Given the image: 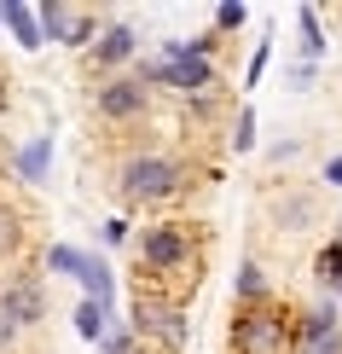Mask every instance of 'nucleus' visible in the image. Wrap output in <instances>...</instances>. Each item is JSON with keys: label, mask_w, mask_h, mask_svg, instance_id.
<instances>
[{"label": "nucleus", "mask_w": 342, "mask_h": 354, "mask_svg": "<svg viewBox=\"0 0 342 354\" xmlns=\"http://www.w3.org/2000/svg\"><path fill=\"white\" fill-rule=\"evenodd\" d=\"M336 290H342V285H336Z\"/></svg>", "instance_id": "obj_24"}, {"label": "nucleus", "mask_w": 342, "mask_h": 354, "mask_svg": "<svg viewBox=\"0 0 342 354\" xmlns=\"http://www.w3.org/2000/svg\"><path fill=\"white\" fill-rule=\"evenodd\" d=\"M47 268H53V273L82 279V285H87V297L111 308V290H116V285H111V268H105L99 256H82V250H70V244H53V250H47Z\"/></svg>", "instance_id": "obj_5"}, {"label": "nucleus", "mask_w": 342, "mask_h": 354, "mask_svg": "<svg viewBox=\"0 0 342 354\" xmlns=\"http://www.w3.org/2000/svg\"><path fill=\"white\" fill-rule=\"evenodd\" d=\"M41 35L64 41V47H82V41H99V18L87 6H41Z\"/></svg>", "instance_id": "obj_6"}, {"label": "nucleus", "mask_w": 342, "mask_h": 354, "mask_svg": "<svg viewBox=\"0 0 342 354\" xmlns=\"http://www.w3.org/2000/svg\"><path fill=\"white\" fill-rule=\"evenodd\" d=\"M261 70H267V47H256V58H249V87L261 82Z\"/></svg>", "instance_id": "obj_21"}, {"label": "nucleus", "mask_w": 342, "mask_h": 354, "mask_svg": "<svg viewBox=\"0 0 342 354\" xmlns=\"http://www.w3.org/2000/svg\"><path fill=\"white\" fill-rule=\"evenodd\" d=\"M99 111H105L111 122H133V116H145V82L140 76H116L111 87H99Z\"/></svg>", "instance_id": "obj_7"}, {"label": "nucleus", "mask_w": 342, "mask_h": 354, "mask_svg": "<svg viewBox=\"0 0 342 354\" xmlns=\"http://www.w3.org/2000/svg\"><path fill=\"white\" fill-rule=\"evenodd\" d=\"M0 111H6V82H0Z\"/></svg>", "instance_id": "obj_23"}, {"label": "nucleus", "mask_w": 342, "mask_h": 354, "mask_svg": "<svg viewBox=\"0 0 342 354\" xmlns=\"http://www.w3.org/2000/svg\"><path fill=\"white\" fill-rule=\"evenodd\" d=\"M325 180H331V186H342V157H336V163H325Z\"/></svg>", "instance_id": "obj_22"}, {"label": "nucleus", "mask_w": 342, "mask_h": 354, "mask_svg": "<svg viewBox=\"0 0 342 354\" xmlns=\"http://www.w3.org/2000/svg\"><path fill=\"white\" fill-rule=\"evenodd\" d=\"M232 145H238V151H249V145H256V116H238V134H232Z\"/></svg>", "instance_id": "obj_17"}, {"label": "nucleus", "mask_w": 342, "mask_h": 354, "mask_svg": "<svg viewBox=\"0 0 342 354\" xmlns=\"http://www.w3.org/2000/svg\"><path fill=\"white\" fill-rule=\"evenodd\" d=\"M296 343H302V326L278 302H249L232 319V354H296Z\"/></svg>", "instance_id": "obj_1"}, {"label": "nucleus", "mask_w": 342, "mask_h": 354, "mask_svg": "<svg viewBox=\"0 0 342 354\" xmlns=\"http://www.w3.org/2000/svg\"><path fill=\"white\" fill-rule=\"evenodd\" d=\"M93 58H99V64H122V58H133V29L128 24H111L105 35H99Z\"/></svg>", "instance_id": "obj_11"}, {"label": "nucleus", "mask_w": 342, "mask_h": 354, "mask_svg": "<svg viewBox=\"0 0 342 354\" xmlns=\"http://www.w3.org/2000/svg\"><path fill=\"white\" fill-rule=\"evenodd\" d=\"M105 314H111V308H105V302H93V297L76 308V331L87 337V343H105Z\"/></svg>", "instance_id": "obj_12"}, {"label": "nucleus", "mask_w": 342, "mask_h": 354, "mask_svg": "<svg viewBox=\"0 0 342 354\" xmlns=\"http://www.w3.org/2000/svg\"><path fill=\"white\" fill-rule=\"evenodd\" d=\"M0 24H6L12 35H18V47H29V53L47 47V35H41V18H35L29 6H18V0H6V6H0Z\"/></svg>", "instance_id": "obj_9"}, {"label": "nucleus", "mask_w": 342, "mask_h": 354, "mask_svg": "<svg viewBox=\"0 0 342 354\" xmlns=\"http://www.w3.org/2000/svg\"><path fill=\"white\" fill-rule=\"evenodd\" d=\"M0 308L12 314V326H35V319L47 314V297H41V285H35V279H18V285H6Z\"/></svg>", "instance_id": "obj_8"}, {"label": "nucleus", "mask_w": 342, "mask_h": 354, "mask_svg": "<svg viewBox=\"0 0 342 354\" xmlns=\"http://www.w3.org/2000/svg\"><path fill=\"white\" fill-rule=\"evenodd\" d=\"M99 232H105V244H122V239H128V221H105Z\"/></svg>", "instance_id": "obj_20"}, {"label": "nucleus", "mask_w": 342, "mask_h": 354, "mask_svg": "<svg viewBox=\"0 0 342 354\" xmlns=\"http://www.w3.org/2000/svg\"><path fill=\"white\" fill-rule=\"evenodd\" d=\"M215 24H220V29H238V24H244V6H238V0H232V6H220Z\"/></svg>", "instance_id": "obj_18"}, {"label": "nucleus", "mask_w": 342, "mask_h": 354, "mask_svg": "<svg viewBox=\"0 0 342 354\" xmlns=\"http://www.w3.org/2000/svg\"><path fill=\"white\" fill-rule=\"evenodd\" d=\"M133 337H145V343H162V354H174L186 343V319H180V308L174 302H151V297H140L133 302Z\"/></svg>", "instance_id": "obj_4"}, {"label": "nucleus", "mask_w": 342, "mask_h": 354, "mask_svg": "<svg viewBox=\"0 0 342 354\" xmlns=\"http://www.w3.org/2000/svg\"><path fill=\"white\" fill-rule=\"evenodd\" d=\"M12 163H18V180H47V163H53V140L41 134V140H29L18 157H12Z\"/></svg>", "instance_id": "obj_10"}, {"label": "nucleus", "mask_w": 342, "mask_h": 354, "mask_svg": "<svg viewBox=\"0 0 342 354\" xmlns=\"http://www.w3.org/2000/svg\"><path fill=\"white\" fill-rule=\"evenodd\" d=\"M302 53H307V58H319V53H325V35H319V12H314V6H302Z\"/></svg>", "instance_id": "obj_14"}, {"label": "nucleus", "mask_w": 342, "mask_h": 354, "mask_svg": "<svg viewBox=\"0 0 342 354\" xmlns=\"http://www.w3.org/2000/svg\"><path fill=\"white\" fill-rule=\"evenodd\" d=\"M12 343H18V326H12V314L0 308V348H12Z\"/></svg>", "instance_id": "obj_19"}, {"label": "nucleus", "mask_w": 342, "mask_h": 354, "mask_svg": "<svg viewBox=\"0 0 342 354\" xmlns=\"http://www.w3.org/2000/svg\"><path fill=\"white\" fill-rule=\"evenodd\" d=\"M314 273L325 279V285H342V239L319 250V261H314Z\"/></svg>", "instance_id": "obj_13"}, {"label": "nucleus", "mask_w": 342, "mask_h": 354, "mask_svg": "<svg viewBox=\"0 0 342 354\" xmlns=\"http://www.w3.org/2000/svg\"><path fill=\"white\" fill-rule=\"evenodd\" d=\"M18 244H23V227H18V215H6V209H0V256H12Z\"/></svg>", "instance_id": "obj_16"}, {"label": "nucleus", "mask_w": 342, "mask_h": 354, "mask_svg": "<svg viewBox=\"0 0 342 354\" xmlns=\"http://www.w3.org/2000/svg\"><path fill=\"white\" fill-rule=\"evenodd\" d=\"M122 192H128V203L174 198V192H180V169H174L169 157H133V163L122 169Z\"/></svg>", "instance_id": "obj_3"}, {"label": "nucleus", "mask_w": 342, "mask_h": 354, "mask_svg": "<svg viewBox=\"0 0 342 354\" xmlns=\"http://www.w3.org/2000/svg\"><path fill=\"white\" fill-rule=\"evenodd\" d=\"M261 290H267L261 268H256V261H244V268H238V297H244V302H261Z\"/></svg>", "instance_id": "obj_15"}, {"label": "nucleus", "mask_w": 342, "mask_h": 354, "mask_svg": "<svg viewBox=\"0 0 342 354\" xmlns=\"http://www.w3.org/2000/svg\"><path fill=\"white\" fill-rule=\"evenodd\" d=\"M203 256V232L191 221H162V227L140 232V273H186L198 268Z\"/></svg>", "instance_id": "obj_2"}]
</instances>
